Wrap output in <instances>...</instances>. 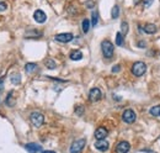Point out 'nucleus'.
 I'll list each match as a JSON object with an SVG mask.
<instances>
[{
  "instance_id": "0eeeda50",
  "label": "nucleus",
  "mask_w": 160,
  "mask_h": 153,
  "mask_svg": "<svg viewBox=\"0 0 160 153\" xmlns=\"http://www.w3.org/2000/svg\"><path fill=\"white\" fill-rule=\"evenodd\" d=\"M129 150H131V145L128 142H126V141L120 142L117 145V147H116V152L117 153H127Z\"/></svg>"
},
{
  "instance_id": "1a4fd4ad",
  "label": "nucleus",
  "mask_w": 160,
  "mask_h": 153,
  "mask_svg": "<svg viewBox=\"0 0 160 153\" xmlns=\"http://www.w3.org/2000/svg\"><path fill=\"white\" fill-rule=\"evenodd\" d=\"M73 35L72 34H59V35H57L56 36V41H58V42H62V43H67V42H70L72 40H73Z\"/></svg>"
},
{
  "instance_id": "f3484780",
  "label": "nucleus",
  "mask_w": 160,
  "mask_h": 153,
  "mask_svg": "<svg viewBox=\"0 0 160 153\" xmlns=\"http://www.w3.org/2000/svg\"><path fill=\"white\" fill-rule=\"evenodd\" d=\"M82 32L84 34H88L89 32V30H90V21L88 19H85V20H82Z\"/></svg>"
},
{
  "instance_id": "39448f33",
  "label": "nucleus",
  "mask_w": 160,
  "mask_h": 153,
  "mask_svg": "<svg viewBox=\"0 0 160 153\" xmlns=\"http://www.w3.org/2000/svg\"><path fill=\"white\" fill-rule=\"evenodd\" d=\"M122 119H123L124 122H127V124H132V122L136 121V113H134L132 109H127V110L123 111Z\"/></svg>"
},
{
  "instance_id": "ddd939ff",
  "label": "nucleus",
  "mask_w": 160,
  "mask_h": 153,
  "mask_svg": "<svg viewBox=\"0 0 160 153\" xmlns=\"http://www.w3.org/2000/svg\"><path fill=\"white\" fill-rule=\"evenodd\" d=\"M143 30H144V32H147V34H154V32L158 30V27H157L154 24H147V25L143 27Z\"/></svg>"
},
{
  "instance_id": "4468645a",
  "label": "nucleus",
  "mask_w": 160,
  "mask_h": 153,
  "mask_svg": "<svg viewBox=\"0 0 160 153\" xmlns=\"http://www.w3.org/2000/svg\"><path fill=\"white\" fill-rule=\"evenodd\" d=\"M69 57H70V59H72V61H80V59L82 58V52H81V51H78V50L72 51Z\"/></svg>"
},
{
  "instance_id": "a878e982",
  "label": "nucleus",
  "mask_w": 160,
  "mask_h": 153,
  "mask_svg": "<svg viewBox=\"0 0 160 153\" xmlns=\"http://www.w3.org/2000/svg\"><path fill=\"white\" fill-rule=\"evenodd\" d=\"M6 8H8V5H6L4 1H0V13L5 11V10H6Z\"/></svg>"
},
{
  "instance_id": "2eb2a0df",
  "label": "nucleus",
  "mask_w": 160,
  "mask_h": 153,
  "mask_svg": "<svg viewBox=\"0 0 160 153\" xmlns=\"http://www.w3.org/2000/svg\"><path fill=\"white\" fill-rule=\"evenodd\" d=\"M37 69V64L36 63H27L26 66H25V71L27 72V73H32V72H35Z\"/></svg>"
},
{
  "instance_id": "f8f14e48",
  "label": "nucleus",
  "mask_w": 160,
  "mask_h": 153,
  "mask_svg": "<svg viewBox=\"0 0 160 153\" xmlns=\"http://www.w3.org/2000/svg\"><path fill=\"white\" fill-rule=\"evenodd\" d=\"M33 19L36 20L38 24H43L47 20V16H46V14L42 10H36L35 14H33Z\"/></svg>"
},
{
  "instance_id": "9b49d317",
  "label": "nucleus",
  "mask_w": 160,
  "mask_h": 153,
  "mask_svg": "<svg viewBox=\"0 0 160 153\" xmlns=\"http://www.w3.org/2000/svg\"><path fill=\"white\" fill-rule=\"evenodd\" d=\"M26 151L28 153H37V152H42V147L41 145H37V143H27L25 146Z\"/></svg>"
},
{
  "instance_id": "cd10ccee",
  "label": "nucleus",
  "mask_w": 160,
  "mask_h": 153,
  "mask_svg": "<svg viewBox=\"0 0 160 153\" xmlns=\"http://www.w3.org/2000/svg\"><path fill=\"white\" fill-rule=\"evenodd\" d=\"M120 66H116V67H113V68H112V72H113V73H116V72H120Z\"/></svg>"
},
{
  "instance_id": "a211bd4d",
  "label": "nucleus",
  "mask_w": 160,
  "mask_h": 153,
  "mask_svg": "<svg viewBox=\"0 0 160 153\" xmlns=\"http://www.w3.org/2000/svg\"><path fill=\"white\" fill-rule=\"evenodd\" d=\"M111 16H112V19H117V18L120 16V6L115 5V6L112 8V11H111Z\"/></svg>"
},
{
  "instance_id": "f257e3e1",
  "label": "nucleus",
  "mask_w": 160,
  "mask_h": 153,
  "mask_svg": "<svg viewBox=\"0 0 160 153\" xmlns=\"http://www.w3.org/2000/svg\"><path fill=\"white\" fill-rule=\"evenodd\" d=\"M101 50H102V53H103L105 58H112L115 47H113V45H112L108 40L102 41V43H101Z\"/></svg>"
},
{
  "instance_id": "6ab92c4d",
  "label": "nucleus",
  "mask_w": 160,
  "mask_h": 153,
  "mask_svg": "<svg viewBox=\"0 0 160 153\" xmlns=\"http://www.w3.org/2000/svg\"><path fill=\"white\" fill-rule=\"evenodd\" d=\"M150 115L153 116H160V105H157V106H153L150 110H149Z\"/></svg>"
},
{
  "instance_id": "b1692460",
  "label": "nucleus",
  "mask_w": 160,
  "mask_h": 153,
  "mask_svg": "<svg viewBox=\"0 0 160 153\" xmlns=\"http://www.w3.org/2000/svg\"><path fill=\"white\" fill-rule=\"evenodd\" d=\"M121 30H122V35H126L127 32H128V24L126 22V21H123L122 24H121Z\"/></svg>"
},
{
  "instance_id": "7ed1b4c3",
  "label": "nucleus",
  "mask_w": 160,
  "mask_h": 153,
  "mask_svg": "<svg viewBox=\"0 0 160 153\" xmlns=\"http://www.w3.org/2000/svg\"><path fill=\"white\" fill-rule=\"evenodd\" d=\"M30 120H31V122H32V125L35 127H41L43 125V122H44V116L41 113H38V111H35V113L31 114Z\"/></svg>"
},
{
  "instance_id": "9d476101",
  "label": "nucleus",
  "mask_w": 160,
  "mask_h": 153,
  "mask_svg": "<svg viewBox=\"0 0 160 153\" xmlns=\"http://www.w3.org/2000/svg\"><path fill=\"white\" fill-rule=\"evenodd\" d=\"M107 135H108V131H107V129L106 127H99L96 131H95V138L99 141V140H105L106 137H107Z\"/></svg>"
},
{
  "instance_id": "393cba45",
  "label": "nucleus",
  "mask_w": 160,
  "mask_h": 153,
  "mask_svg": "<svg viewBox=\"0 0 160 153\" xmlns=\"http://www.w3.org/2000/svg\"><path fill=\"white\" fill-rule=\"evenodd\" d=\"M85 6H86V8H89V9H92V8L95 6V3H94L92 0H88V1L85 3Z\"/></svg>"
},
{
  "instance_id": "aec40b11",
  "label": "nucleus",
  "mask_w": 160,
  "mask_h": 153,
  "mask_svg": "<svg viewBox=\"0 0 160 153\" xmlns=\"http://www.w3.org/2000/svg\"><path fill=\"white\" fill-rule=\"evenodd\" d=\"M123 43H124V38H123V35L118 32L117 35H116V45L117 46H123Z\"/></svg>"
},
{
  "instance_id": "c756f323",
  "label": "nucleus",
  "mask_w": 160,
  "mask_h": 153,
  "mask_svg": "<svg viewBox=\"0 0 160 153\" xmlns=\"http://www.w3.org/2000/svg\"><path fill=\"white\" fill-rule=\"evenodd\" d=\"M41 153H56L54 151H42Z\"/></svg>"
},
{
  "instance_id": "dca6fc26",
  "label": "nucleus",
  "mask_w": 160,
  "mask_h": 153,
  "mask_svg": "<svg viewBox=\"0 0 160 153\" xmlns=\"http://www.w3.org/2000/svg\"><path fill=\"white\" fill-rule=\"evenodd\" d=\"M10 80H11V83H12L14 85H18V84H20V82H21V76L19 73H15V74L11 76Z\"/></svg>"
},
{
  "instance_id": "7c9ffc66",
  "label": "nucleus",
  "mask_w": 160,
  "mask_h": 153,
  "mask_svg": "<svg viewBox=\"0 0 160 153\" xmlns=\"http://www.w3.org/2000/svg\"><path fill=\"white\" fill-rule=\"evenodd\" d=\"M139 47H144V42H139Z\"/></svg>"
},
{
  "instance_id": "c85d7f7f",
  "label": "nucleus",
  "mask_w": 160,
  "mask_h": 153,
  "mask_svg": "<svg viewBox=\"0 0 160 153\" xmlns=\"http://www.w3.org/2000/svg\"><path fill=\"white\" fill-rule=\"evenodd\" d=\"M75 111H77V114L78 115H81L82 114V111H84V109H82V108H79V109H77Z\"/></svg>"
},
{
  "instance_id": "f03ea898",
  "label": "nucleus",
  "mask_w": 160,
  "mask_h": 153,
  "mask_svg": "<svg viewBox=\"0 0 160 153\" xmlns=\"http://www.w3.org/2000/svg\"><path fill=\"white\" fill-rule=\"evenodd\" d=\"M147 72V66L144 62H136L132 66V73L136 76H142Z\"/></svg>"
},
{
  "instance_id": "20e7f679",
  "label": "nucleus",
  "mask_w": 160,
  "mask_h": 153,
  "mask_svg": "<svg viewBox=\"0 0 160 153\" xmlns=\"http://www.w3.org/2000/svg\"><path fill=\"white\" fill-rule=\"evenodd\" d=\"M85 138H80V140H77L73 142V145L70 146V153H81V151L84 150L85 147Z\"/></svg>"
},
{
  "instance_id": "5701e85b",
  "label": "nucleus",
  "mask_w": 160,
  "mask_h": 153,
  "mask_svg": "<svg viewBox=\"0 0 160 153\" xmlns=\"http://www.w3.org/2000/svg\"><path fill=\"white\" fill-rule=\"evenodd\" d=\"M98 21H99V14L96 11L92 13V18H91V25L92 26H96L98 25Z\"/></svg>"
},
{
  "instance_id": "412c9836",
  "label": "nucleus",
  "mask_w": 160,
  "mask_h": 153,
  "mask_svg": "<svg viewBox=\"0 0 160 153\" xmlns=\"http://www.w3.org/2000/svg\"><path fill=\"white\" fill-rule=\"evenodd\" d=\"M46 67L49 68V69H54L56 68V62L53 59L48 58V59H46Z\"/></svg>"
},
{
  "instance_id": "6e6552de",
  "label": "nucleus",
  "mask_w": 160,
  "mask_h": 153,
  "mask_svg": "<svg viewBox=\"0 0 160 153\" xmlns=\"http://www.w3.org/2000/svg\"><path fill=\"white\" fill-rule=\"evenodd\" d=\"M108 147H110V145H108V142L105 141V140H99V141L95 142V148L101 151V152H106V151L108 150Z\"/></svg>"
},
{
  "instance_id": "423d86ee",
  "label": "nucleus",
  "mask_w": 160,
  "mask_h": 153,
  "mask_svg": "<svg viewBox=\"0 0 160 153\" xmlns=\"http://www.w3.org/2000/svg\"><path fill=\"white\" fill-rule=\"evenodd\" d=\"M101 96H102V93H101L100 89L99 88H92L89 93V100L92 101V103H96V101L100 100Z\"/></svg>"
},
{
  "instance_id": "bb28decb",
  "label": "nucleus",
  "mask_w": 160,
  "mask_h": 153,
  "mask_svg": "<svg viewBox=\"0 0 160 153\" xmlns=\"http://www.w3.org/2000/svg\"><path fill=\"white\" fill-rule=\"evenodd\" d=\"M153 1H154V0H144V6H145V8H149V6H152Z\"/></svg>"
},
{
  "instance_id": "4be33fe9",
  "label": "nucleus",
  "mask_w": 160,
  "mask_h": 153,
  "mask_svg": "<svg viewBox=\"0 0 160 153\" xmlns=\"http://www.w3.org/2000/svg\"><path fill=\"white\" fill-rule=\"evenodd\" d=\"M31 35H33L32 37H40L41 35H42V32H40V31H36V30L26 32V37H31Z\"/></svg>"
}]
</instances>
